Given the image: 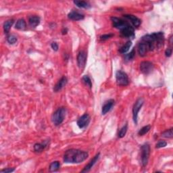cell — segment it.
I'll return each mask as SVG.
<instances>
[{"label":"cell","mask_w":173,"mask_h":173,"mask_svg":"<svg viewBox=\"0 0 173 173\" xmlns=\"http://www.w3.org/2000/svg\"><path fill=\"white\" fill-rule=\"evenodd\" d=\"M140 42L145 45L147 51L159 49L163 46L164 43V35L162 32L154 33L145 35L141 37Z\"/></svg>","instance_id":"obj_1"},{"label":"cell","mask_w":173,"mask_h":173,"mask_svg":"<svg viewBox=\"0 0 173 173\" xmlns=\"http://www.w3.org/2000/svg\"><path fill=\"white\" fill-rule=\"evenodd\" d=\"M89 157L87 151L76 149H70L65 152L64 155V161L65 163L79 164L84 162Z\"/></svg>","instance_id":"obj_2"},{"label":"cell","mask_w":173,"mask_h":173,"mask_svg":"<svg viewBox=\"0 0 173 173\" xmlns=\"http://www.w3.org/2000/svg\"><path fill=\"white\" fill-rule=\"evenodd\" d=\"M66 109L65 108H60L56 110L51 116V120L55 126H59L64 122L66 117Z\"/></svg>","instance_id":"obj_3"},{"label":"cell","mask_w":173,"mask_h":173,"mask_svg":"<svg viewBox=\"0 0 173 173\" xmlns=\"http://www.w3.org/2000/svg\"><path fill=\"white\" fill-rule=\"evenodd\" d=\"M150 155V146L148 143H145L141 147V162L143 167H145L148 164Z\"/></svg>","instance_id":"obj_4"},{"label":"cell","mask_w":173,"mask_h":173,"mask_svg":"<svg viewBox=\"0 0 173 173\" xmlns=\"http://www.w3.org/2000/svg\"><path fill=\"white\" fill-rule=\"evenodd\" d=\"M116 81L119 86H126L129 83L128 75L122 70H118L116 72Z\"/></svg>","instance_id":"obj_5"},{"label":"cell","mask_w":173,"mask_h":173,"mask_svg":"<svg viewBox=\"0 0 173 173\" xmlns=\"http://www.w3.org/2000/svg\"><path fill=\"white\" fill-rule=\"evenodd\" d=\"M143 103H144V100H143L142 97H139V98L135 101V103L134 104V106H133V121H134L135 124H137V118H138L139 112L140 111L141 108H142Z\"/></svg>","instance_id":"obj_6"},{"label":"cell","mask_w":173,"mask_h":173,"mask_svg":"<svg viewBox=\"0 0 173 173\" xmlns=\"http://www.w3.org/2000/svg\"><path fill=\"white\" fill-rule=\"evenodd\" d=\"M111 20L112 22V25L114 28L118 29L120 31L122 30V29L124 28L125 27L128 26L130 24L128 22L126 21V20H122V18H117V17H112Z\"/></svg>","instance_id":"obj_7"},{"label":"cell","mask_w":173,"mask_h":173,"mask_svg":"<svg viewBox=\"0 0 173 173\" xmlns=\"http://www.w3.org/2000/svg\"><path fill=\"white\" fill-rule=\"evenodd\" d=\"M154 64L151 62L144 61L140 64V70L143 74H149L153 71Z\"/></svg>","instance_id":"obj_8"},{"label":"cell","mask_w":173,"mask_h":173,"mask_svg":"<svg viewBox=\"0 0 173 173\" xmlns=\"http://www.w3.org/2000/svg\"><path fill=\"white\" fill-rule=\"evenodd\" d=\"M87 54L86 51H79L77 56V64L78 66L81 69L85 68V65H86L87 62Z\"/></svg>","instance_id":"obj_9"},{"label":"cell","mask_w":173,"mask_h":173,"mask_svg":"<svg viewBox=\"0 0 173 173\" xmlns=\"http://www.w3.org/2000/svg\"><path fill=\"white\" fill-rule=\"evenodd\" d=\"M120 35L125 38L133 39L135 37L134 28L131 24L129 25L128 26L125 27L124 28L120 31Z\"/></svg>","instance_id":"obj_10"},{"label":"cell","mask_w":173,"mask_h":173,"mask_svg":"<svg viewBox=\"0 0 173 173\" xmlns=\"http://www.w3.org/2000/svg\"><path fill=\"white\" fill-rule=\"evenodd\" d=\"M91 120L90 116L88 114H85L77 120V125L80 129H84L88 126Z\"/></svg>","instance_id":"obj_11"},{"label":"cell","mask_w":173,"mask_h":173,"mask_svg":"<svg viewBox=\"0 0 173 173\" xmlns=\"http://www.w3.org/2000/svg\"><path fill=\"white\" fill-rule=\"evenodd\" d=\"M125 19H126L128 21H129L134 27H139L141 24V20L137 18V16L134 15H131V14H125L123 16Z\"/></svg>","instance_id":"obj_12"},{"label":"cell","mask_w":173,"mask_h":173,"mask_svg":"<svg viewBox=\"0 0 173 173\" xmlns=\"http://www.w3.org/2000/svg\"><path fill=\"white\" fill-rule=\"evenodd\" d=\"M67 83H68L67 77L65 76H62V78L60 79L59 81H58V82L56 83L55 86H54V87H53L54 92L57 93V92H58V91H60V90H62V89L66 86V84H67Z\"/></svg>","instance_id":"obj_13"},{"label":"cell","mask_w":173,"mask_h":173,"mask_svg":"<svg viewBox=\"0 0 173 173\" xmlns=\"http://www.w3.org/2000/svg\"><path fill=\"white\" fill-rule=\"evenodd\" d=\"M114 102L115 101H114V99H109L104 103L101 109V113L103 115H105V114H106L108 112H109L111 110L113 106L114 105Z\"/></svg>","instance_id":"obj_14"},{"label":"cell","mask_w":173,"mask_h":173,"mask_svg":"<svg viewBox=\"0 0 173 173\" xmlns=\"http://www.w3.org/2000/svg\"><path fill=\"white\" fill-rule=\"evenodd\" d=\"M99 156H100V154L98 153L97 154H96L94 156V158H93L92 160H91L90 162H89L88 164L87 165H86L85 166L84 169H83L82 171H81V172H89V170H90L91 168H92L93 167V166L95 165V164H96V162L98 161L99 158Z\"/></svg>","instance_id":"obj_15"},{"label":"cell","mask_w":173,"mask_h":173,"mask_svg":"<svg viewBox=\"0 0 173 173\" xmlns=\"http://www.w3.org/2000/svg\"><path fill=\"white\" fill-rule=\"evenodd\" d=\"M68 18L72 20H74V21H79V20L84 19L85 16L76 11H72L68 14Z\"/></svg>","instance_id":"obj_16"},{"label":"cell","mask_w":173,"mask_h":173,"mask_svg":"<svg viewBox=\"0 0 173 173\" xmlns=\"http://www.w3.org/2000/svg\"><path fill=\"white\" fill-rule=\"evenodd\" d=\"M28 23L32 28H35L40 23V18L37 16H30L28 18Z\"/></svg>","instance_id":"obj_17"},{"label":"cell","mask_w":173,"mask_h":173,"mask_svg":"<svg viewBox=\"0 0 173 173\" xmlns=\"http://www.w3.org/2000/svg\"><path fill=\"white\" fill-rule=\"evenodd\" d=\"M74 3L76 5L78 8H85V9H89L91 7V4L89 2L85 1H79V0H75L73 1Z\"/></svg>","instance_id":"obj_18"},{"label":"cell","mask_w":173,"mask_h":173,"mask_svg":"<svg viewBox=\"0 0 173 173\" xmlns=\"http://www.w3.org/2000/svg\"><path fill=\"white\" fill-rule=\"evenodd\" d=\"M138 53L139 56H141V57L145 56L147 53V49L146 47H145V45L141 42H139L138 44Z\"/></svg>","instance_id":"obj_19"},{"label":"cell","mask_w":173,"mask_h":173,"mask_svg":"<svg viewBox=\"0 0 173 173\" xmlns=\"http://www.w3.org/2000/svg\"><path fill=\"white\" fill-rule=\"evenodd\" d=\"M47 147L46 143H35L33 147L35 152L36 153H41Z\"/></svg>","instance_id":"obj_20"},{"label":"cell","mask_w":173,"mask_h":173,"mask_svg":"<svg viewBox=\"0 0 173 173\" xmlns=\"http://www.w3.org/2000/svg\"><path fill=\"white\" fill-rule=\"evenodd\" d=\"M60 163L58 161H54L50 164L49 170L50 172H56L60 169Z\"/></svg>","instance_id":"obj_21"},{"label":"cell","mask_w":173,"mask_h":173,"mask_svg":"<svg viewBox=\"0 0 173 173\" xmlns=\"http://www.w3.org/2000/svg\"><path fill=\"white\" fill-rule=\"evenodd\" d=\"M26 24L24 19H19L16 22L15 28L18 30H24L26 29Z\"/></svg>","instance_id":"obj_22"},{"label":"cell","mask_w":173,"mask_h":173,"mask_svg":"<svg viewBox=\"0 0 173 173\" xmlns=\"http://www.w3.org/2000/svg\"><path fill=\"white\" fill-rule=\"evenodd\" d=\"M14 20H8L7 21H6L4 22L3 24V30H4V32L6 33H9V31L10 30V28H11V27L12 25L14 24Z\"/></svg>","instance_id":"obj_23"},{"label":"cell","mask_w":173,"mask_h":173,"mask_svg":"<svg viewBox=\"0 0 173 173\" xmlns=\"http://www.w3.org/2000/svg\"><path fill=\"white\" fill-rule=\"evenodd\" d=\"M131 45H132V42H131V41H127V42L126 43H125V44L123 45V46H122L121 47V48H120L119 49L120 53H126V52L128 51L129 50V49L131 48Z\"/></svg>","instance_id":"obj_24"},{"label":"cell","mask_w":173,"mask_h":173,"mask_svg":"<svg viewBox=\"0 0 173 173\" xmlns=\"http://www.w3.org/2000/svg\"><path fill=\"white\" fill-rule=\"evenodd\" d=\"M127 130H128V124H126L120 129L119 132H118V137H119V138H123L125 135H126Z\"/></svg>","instance_id":"obj_25"},{"label":"cell","mask_w":173,"mask_h":173,"mask_svg":"<svg viewBox=\"0 0 173 173\" xmlns=\"http://www.w3.org/2000/svg\"><path fill=\"white\" fill-rule=\"evenodd\" d=\"M150 129H151V126H150V125H146V126H143V128H141L140 130L139 131L138 135L139 136H143V135L149 132Z\"/></svg>","instance_id":"obj_26"},{"label":"cell","mask_w":173,"mask_h":173,"mask_svg":"<svg viewBox=\"0 0 173 173\" xmlns=\"http://www.w3.org/2000/svg\"><path fill=\"white\" fill-rule=\"evenodd\" d=\"M162 137L164 138H172L173 137V132H172V128L166 130L162 133Z\"/></svg>","instance_id":"obj_27"},{"label":"cell","mask_w":173,"mask_h":173,"mask_svg":"<svg viewBox=\"0 0 173 173\" xmlns=\"http://www.w3.org/2000/svg\"><path fill=\"white\" fill-rule=\"evenodd\" d=\"M82 80L83 81V83H84L87 86H88L89 88H91V87H92V82H91V79L89 78L88 75H85V76L83 77Z\"/></svg>","instance_id":"obj_28"},{"label":"cell","mask_w":173,"mask_h":173,"mask_svg":"<svg viewBox=\"0 0 173 173\" xmlns=\"http://www.w3.org/2000/svg\"><path fill=\"white\" fill-rule=\"evenodd\" d=\"M7 41L10 44H14V43H16V41H17V37L14 35H9L7 38Z\"/></svg>","instance_id":"obj_29"},{"label":"cell","mask_w":173,"mask_h":173,"mask_svg":"<svg viewBox=\"0 0 173 173\" xmlns=\"http://www.w3.org/2000/svg\"><path fill=\"white\" fill-rule=\"evenodd\" d=\"M135 48H133L130 53L128 54H126L125 58H126V60H131L135 58Z\"/></svg>","instance_id":"obj_30"},{"label":"cell","mask_w":173,"mask_h":173,"mask_svg":"<svg viewBox=\"0 0 173 173\" xmlns=\"http://www.w3.org/2000/svg\"><path fill=\"white\" fill-rule=\"evenodd\" d=\"M166 145H167V143H166L165 141H162L161 140V141H159L157 143V144L156 145V148H158V149L162 148V147H166Z\"/></svg>","instance_id":"obj_31"},{"label":"cell","mask_w":173,"mask_h":173,"mask_svg":"<svg viewBox=\"0 0 173 173\" xmlns=\"http://www.w3.org/2000/svg\"><path fill=\"white\" fill-rule=\"evenodd\" d=\"M113 36L114 35L111 34V33H110V34L103 35L100 37V39H101V40H107V39H109L110 38H111V37Z\"/></svg>","instance_id":"obj_32"},{"label":"cell","mask_w":173,"mask_h":173,"mask_svg":"<svg viewBox=\"0 0 173 173\" xmlns=\"http://www.w3.org/2000/svg\"><path fill=\"white\" fill-rule=\"evenodd\" d=\"M15 169L14 168H6V169H3L1 170L0 172L1 173H10V172H14Z\"/></svg>","instance_id":"obj_33"},{"label":"cell","mask_w":173,"mask_h":173,"mask_svg":"<svg viewBox=\"0 0 173 173\" xmlns=\"http://www.w3.org/2000/svg\"><path fill=\"white\" fill-rule=\"evenodd\" d=\"M172 53V49L171 48H167L165 51V55L166 57H170Z\"/></svg>","instance_id":"obj_34"},{"label":"cell","mask_w":173,"mask_h":173,"mask_svg":"<svg viewBox=\"0 0 173 173\" xmlns=\"http://www.w3.org/2000/svg\"><path fill=\"white\" fill-rule=\"evenodd\" d=\"M51 48H52V49L53 50V51H57L58 50V45L56 42L52 43L51 44Z\"/></svg>","instance_id":"obj_35"},{"label":"cell","mask_w":173,"mask_h":173,"mask_svg":"<svg viewBox=\"0 0 173 173\" xmlns=\"http://www.w3.org/2000/svg\"><path fill=\"white\" fill-rule=\"evenodd\" d=\"M67 32H68V29L66 28H64L63 29H62V35H66V33H67Z\"/></svg>","instance_id":"obj_36"}]
</instances>
